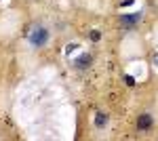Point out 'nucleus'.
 <instances>
[{
    "label": "nucleus",
    "mask_w": 158,
    "mask_h": 141,
    "mask_svg": "<svg viewBox=\"0 0 158 141\" xmlns=\"http://www.w3.org/2000/svg\"><path fill=\"white\" fill-rule=\"evenodd\" d=\"M49 30L44 27V25H36V27H32V32L27 36V40H30V44L34 48H42L49 44Z\"/></svg>",
    "instance_id": "1"
},
{
    "label": "nucleus",
    "mask_w": 158,
    "mask_h": 141,
    "mask_svg": "<svg viewBox=\"0 0 158 141\" xmlns=\"http://www.w3.org/2000/svg\"><path fill=\"white\" fill-rule=\"evenodd\" d=\"M141 17H143V15H141L139 11L137 13H124V15L120 17V23L124 25V27H135V25L141 21Z\"/></svg>",
    "instance_id": "2"
},
{
    "label": "nucleus",
    "mask_w": 158,
    "mask_h": 141,
    "mask_svg": "<svg viewBox=\"0 0 158 141\" xmlns=\"http://www.w3.org/2000/svg\"><path fill=\"white\" fill-rule=\"evenodd\" d=\"M91 63H93V57H91V55H80L78 59H74V65H76L78 70H86Z\"/></svg>",
    "instance_id": "3"
},
{
    "label": "nucleus",
    "mask_w": 158,
    "mask_h": 141,
    "mask_svg": "<svg viewBox=\"0 0 158 141\" xmlns=\"http://www.w3.org/2000/svg\"><path fill=\"white\" fill-rule=\"evenodd\" d=\"M150 126H152V116H150V114H141L139 120H137V129L139 131H148Z\"/></svg>",
    "instance_id": "4"
},
{
    "label": "nucleus",
    "mask_w": 158,
    "mask_h": 141,
    "mask_svg": "<svg viewBox=\"0 0 158 141\" xmlns=\"http://www.w3.org/2000/svg\"><path fill=\"white\" fill-rule=\"evenodd\" d=\"M95 126H97V129H103V126H108V114H103V112H97V114H95Z\"/></svg>",
    "instance_id": "5"
},
{
    "label": "nucleus",
    "mask_w": 158,
    "mask_h": 141,
    "mask_svg": "<svg viewBox=\"0 0 158 141\" xmlns=\"http://www.w3.org/2000/svg\"><path fill=\"white\" fill-rule=\"evenodd\" d=\"M89 38H91V40H93V42H97L99 38H101V34H99L97 30H93V32H91V34H89Z\"/></svg>",
    "instance_id": "6"
},
{
    "label": "nucleus",
    "mask_w": 158,
    "mask_h": 141,
    "mask_svg": "<svg viewBox=\"0 0 158 141\" xmlns=\"http://www.w3.org/2000/svg\"><path fill=\"white\" fill-rule=\"evenodd\" d=\"M124 80H127L129 86H135V78H133V76H124Z\"/></svg>",
    "instance_id": "7"
},
{
    "label": "nucleus",
    "mask_w": 158,
    "mask_h": 141,
    "mask_svg": "<svg viewBox=\"0 0 158 141\" xmlns=\"http://www.w3.org/2000/svg\"><path fill=\"white\" fill-rule=\"evenodd\" d=\"M72 48H78V44H68V47H65V55H70Z\"/></svg>",
    "instance_id": "8"
},
{
    "label": "nucleus",
    "mask_w": 158,
    "mask_h": 141,
    "mask_svg": "<svg viewBox=\"0 0 158 141\" xmlns=\"http://www.w3.org/2000/svg\"><path fill=\"white\" fill-rule=\"evenodd\" d=\"M154 63H156V68H158V55H156V57H154Z\"/></svg>",
    "instance_id": "9"
}]
</instances>
